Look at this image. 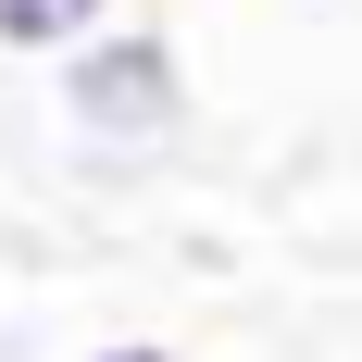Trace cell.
<instances>
[{
    "instance_id": "3",
    "label": "cell",
    "mask_w": 362,
    "mask_h": 362,
    "mask_svg": "<svg viewBox=\"0 0 362 362\" xmlns=\"http://www.w3.org/2000/svg\"><path fill=\"white\" fill-rule=\"evenodd\" d=\"M88 362H175V350H163V337H100Z\"/></svg>"
},
{
    "instance_id": "1",
    "label": "cell",
    "mask_w": 362,
    "mask_h": 362,
    "mask_svg": "<svg viewBox=\"0 0 362 362\" xmlns=\"http://www.w3.org/2000/svg\"><path fill=\"white\" fill-rule=\"evenodd\" d=\"M50 88H63V125L75 138H100V150H175L187 138V63H175V37L163 25H88L50 63Z\"/></svg>"
},
{
    "instance_id": "2",
    "label": "cell",
    "mask_w": 362,
    "mask_h": 362,
    "mask_svg": "<svg viewBox=\"0 0 362 362\" xmlns=\"http://www.w3.org/2000/svg\"><path fill=\"white\" fill-rule=\"evenodd\" d=\"M88 25H112V0H0V50L13 63H63Z\"/></svg>"
}]
</instances>
